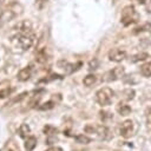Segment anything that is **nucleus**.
Here are the masks:
<instances>
[{
    "mask_svg": "<svg viewBox=\"0 0 151 151\" xmlns=\"http://www.w3.org/2000/svg\"><path fill=\"white\" fill-rule=\"evenodd\" d=\"M35 40V34L32 24L28 20H22L13 27V33L9 37V46L13 52L21 53L29 50Z\"/></svg>",
    "mask_w": 151,
    "mask_h": 151,
    "instance_id": "obj_1",
    "label": "nucleus"
},
{
    "mask_svg": "<svg viewBox=\"0 0 151 151\" xmlns=\"http://www.w3.org/2000/svg\"><path fill=\"white\" fill-rule=\"evenodd\" d=\"M24 11V7L20 2L18 1H12L11 4H8L1 13V24L6 22V21H11L14 18H17L18 15H20Z\"/></svg>",
    "mask_w": 151,
    "mask_h": 151,
    "instance_id": "obj_2",
    "label": "nucleus"
},
{
    "mask_svg": "<svg viewBox=\"0 0 151 151\" xmlns=\"http://www.w3.org/2000/svg\"><path fill=\"white\" fill-rule=\"evenodd\" d=\"M138 21H139V13L136 11V8L131 5L125 6L120 14V22L124 26H130Z\"/></svg>",
    "mask_w": 151,
    "mask_h": 151,
    "instance_id": "obj_3",
    "label": "nucleus"
},
{
    "mask_svg": "<svg viewBox=\"0 0 151 151\" xmlns=\"http://www.w3.org/2000/svg\"><path fill=\"white\" fill-rule=\"evenodd\" d=\"M85 132L94 134V137L103 139V140H107L112 137V133L110 131V129L105 125H93V124H88L85 126Z\"/></svg>",
    "mask_w": 151,
    "mask_h": 151,
    "instance_id": "obj_4",
    "label": "nucleus"
},
{
    "mask_svg": "<svg viewBox=\"0 0 151 151\" xmlns=\"http://www.w3.org/2000/svg\"><path fill=\"white\" fill-rule=\"evenodd\" d=\"M114 92L110 87H101L96 92V101L100 106H107L111 104Z\"/></svg>",
    "mask_w": 151,
    "mask_h": 151,
    "instance_id": "obj_5",
    "label": "nucleus"
},
{
    "mask_svg": "<svg viewBox=\"0 0 151 151\" xmlns=\"http://www.w3.org/2000/svg\"><path fill=\"white\" fill-rule=\"evenodd\" d=\"M125 74V70L123 66H116L114 68L107 71L104 76V80L105 81H114V80H118L120 78H123Z\"/></svg>",
    "mask_w": 151,
    "mask_h": 151,
    "instance_id": "obj_6",
    "label": "nucleus"
},
{
    "mask_svg": "<svg viewBox=\"0 0 151 151\" xmlns=\"http://www.w3.org/2000/svg\"><path fill=\"white\" fill-rule=\"evenodd\" d=\"M119 134L123 138H130L133 134V122L131 119H126L120 124Z\"/></svg>",
    "mask_w": 151,
    "mask_h": 151,
    "instance_id": "obj_7",
    "label": "nucleus"
},
{
    "mask_svg": "<svg viewBox=\"0 0 151 151\" xmlns=\"http://www.w3.org/2000/svg\"><path fill=\"white\" fill-rule=\"evenodd\" d=\"M107 57H109V59L111 61L120 63V61H123L126 58V52L124 50H120V48H112L109 52V55Z\"/></svg>",
    "mask_w": 151,
    "mask_h": 151,
    "instance_id": "obj_8",
    "label": "nucleus"
},
{
    "mask_svg": "<svg viewBox=\"0 0 151 151\" xmlns=\"http://www.w3.org/2000/svg\"><path fill=\"white\" fill-rule=\"evenodd\" d=\"M31 76H32V68H31L29 66H26V67L21 68V70L18 72L17 78H18V80H20V81H26V80H28V79L31 78Z\"/></svg>",
    "mask_w": 151,
    "mask_h": 151,
    "instance_id": "obj_9",
    "label": "nucleus"
},
{
    "mask_svg": "<svg viewBox=\"0 0 151 151\" xmlns=\"http://www.w3.org/2000/svg\"><path fill=\"white\" fill-rule=\"evenodd\" d=\"M116 110H117V112H118L120 116H129V114L131 113V111H132L131 106L127 105V104L124 103V101H119V103L117 104V106H116Z\"/></svg>",
    "mask_w": 151,
    "mask_h": 151,
    "instance_id": "obj_10",
    "label": "nucleus"
},
{
    "mask_svg": "<svg viewBox=\"0 0 151 151\" xmlns=\"http://www.w3.org/2000/svg\"><path fill=\"white\" fill-rule=\"evenodd\" d=\"M2 151H20V147L14 139H8L2 147Z\"/></svg>",
    "mask_w": 151,
    "mask_h": 151,
    "instance_id": "obj_11",
    "label": "nucleus"
},
{
    "mask_svg": "<svg viewBox=\"0 0 151 151\" xmlns=\"http://www.w3.org/2000/svg\"><path fill=\"white\" fill-rule=\"evenodd\" d=\"M35 146H37V138L33 137V136L27 137V139L25 142V149H26V151H32V150H34Z\"/></svg>",
    "mask_w": 151,
    "mask_h": 151,
    "instance_id": "obj_12",
    "label": "nucleus"
},
{
    "mask_svg": "<svg viewBox=\"0 0 151 151\" xmlns=\"http://www.w3.org/2000/svg\"><path fill=\"white\" fill-rule=\"evenodd\" d=\"M139 71H140V74H142L143 77H145V78L151 77V64H150V63L143 64V65L140 66Z\"/></svg>",
    "mask_w": 151,
    "mask_h": 151,
    "instance_id": "obj_13",
    "label": "nucleus"
},
{
    "mask_svg": "<svg viewBox=\"0 0 151 151\" xmlns=\"http://www.w3.org/2000/svg\"><path fill=\"white\" fill-rule=\"evenodd\" d=\"M19 134L22 138H27L31 136V129L27 124H21V126L19 127Z\"/></svg>",
    "mask_w": 151,
    "mask_h": 151,
    "instance_id": "obj_14",
    "label": "nucleus"
},
{
    "mask_svg": "<svg viewBox=\"0 0 151 151\" xmlns=\"http://www.w3.org/2000/svg\"><path fill=\"white\" fill-rule=\"evenodd\" d=\"M147 58H149V54H147L146 52H140V53H138V54H134V55L130 59V61H132V63H138V61L146 60Z\"/></svg>",
    "mask_w": 151,
    "mask_h": 151,
    "instance_id": "obj_15",
    "label": "nucleus"
},
{
    "mask_svg": "<svg viewBox=\"0 0 151 151\" xmlns=\"http://www.w3.org/2000/svg\"><path fill=\"white\" fill-rule=\"evenodd\" d=\"M97 81V77L94 76V74H87L85 78H84V80H83V84L85 85V86H92L94 83Z\"/></svg>",
    "mask_w": 151,
    "mask_h": 151,
    "instance_id": "obj_16",
    "label": "nucleus"
},
{
    "mask_svg": "<svg viewBox=\"0 0 151 151\" xmlns=\"http://www.w3.org/2000/svg\"><path fill=\"white\" fill-rule=\"evenodd\" d=\"M74 139H76L77 143H79V144H88V143L91 142V138H88V137H87L86 134H84V133L76 136Z\"/></svg>",
    "mask_w": 151,
    "mask_h": 151,
    "instance_id": "obj_17",
    "label": "nucleus"
},
{
    "mask_svg": "<svg viewBox=\"0 0 151 151\" xmlns=\"http://www.w3.org/2000/svg\"><path fill=\"white\" fill-rule=\"evenodd\" d=\"M123 96H124V98H125L126 100H131V99H133V97H134V90L127 88V90H125V91L123 92Z\"/></svg>",
    "mask_w": 151,
    "mask_h": 151,
    "instance_id": "obj_18",
    "label": "nucleus"
},
{
    "mask_svg": "<svg viewBox=\"0 0 151 151\" xmlns=\"http://www.w3.org/2000/svg\"><path fill=\"white\" fill-rule=\"evenodd\" d=\"M151 28V24H144V25H142V26H139V27H137L134 31H133V33H139V32H143V31H146V29H150Z\"/></svg>",
    "mask_w": 151,
    "mask_h": 151,
    "instance_id": "obj_19",
    "label": "nucleus"
},
{
    "mask_svg": "<svg viewBox=\"0 0 151 151\" xmlns=\"http://www.w3.org/2000/svg\"><path fill=\"white\" fill-rule=\"evenodd\" d=\"M53 106H54L53 101H47V103L42 104V106H39V110H48V109H52Z\"/></svg>",
    "mask_w": 151,
    "mask_h": 151,
    "instance_id": "obj_20",
    "label": "nucleus"
},
{
    "mask_svg": "<svg viewBox=\"0 0 151 151\" xmlns=\"http://www.w3.org/2000/svg\"><path fill=\"white\" fill-rule=\"evenodd\" d=\"M100 118L105 122L106 119H110V118H112V114L110 113V112H107V111H100Z\"/></svg>",
    "mask_w": 151,
    "mask_h": 151,
    "instance_id": "obj_21",
    "label": "nucleus"
},
{
    "mask_svg": "<svg viewBox=\"0 0 151 151\" xmlns=\"http://www.w3.org/2000/svg\"><path fill=\"white\" fill-rule=\"evenodd\" d=\"M46 2H47V0H35V6H37L39 9H41V8L46 5Z\"/></svg>",
    "mask_w": 151,
    "mask_h": 151,
    "instance_id": "obj_22",
    "label": "nucleus"
},
{
    "mask_svg": "<svg viewBox=\"0 0 151 151\" xmlns=\"http://www.w3.org/2000/svg\"><path fill=\"white\" fill-rule=\"evenodd\" d=\"M88 66H90V67H88L90 70H96V68H98V60H96V59H94V60H91L90 64H88Z\"/></svg>",
    "mask_w": 151,
    "mask_h": 151,
    "instance_id": "obj_23",
    "label": "nucleus"
},
{
    "mask_svg": "<svg viewBox=\"0 0 151 151\" xmlns=\"http://www.w3.org/2000/svg\"><path fill=\"white\" fill-rule=\"evenodd\" d=\"M146 124L149 127H151V107L146 112Z\"/></svg>",
    "mask_w": 151,
    "mask_h": 151,
    "instance_id": "obj_24",
    "label": "nucleus"
},
{
    "mask_svg": "<svg viewBox=\"0 0 151 151\" xmlns=\"http://www.w3.org/2000/svg\"><path fill=\"white\" fill-rule=\"evenodd\" d=\"M45 151H61V149H59V147H50V149H47Z\"/></svg>",
    "mask_w": 151,
    "mask_h": 151,
    "instance_id": "obj_25",
    "label": "nucleus"
},
{
    "mask_svg": "<svg viewBox=\"0 0 151 151\" xmlns=\"http://www.w3.org/2000/svg\"><path fill=\"white\" fill-rule=\"evenodd\" d=\"M4 2H5V0H0V7L4 5Z\"/></svg>",
    "mask_w": 151,
    "mask_h": 151,
    "instance_id": "obj_26",
    "label": "nucleus"
},
{
    "mask_svg": "<svg viewBox=\"0 0 151 151\" xmlns=\"http://www.w3.org/2000/svg\"><path fill=\"white\" fill-rule=\"evenodd\" d=\"M136 1H138V2H144L145 0H136Z\"/></svg>",
    "mask_w": 151,
    "mask_h": 151,
    "instance_id": "obj_27",
    "label": "nucleus"
}]
</instances>
